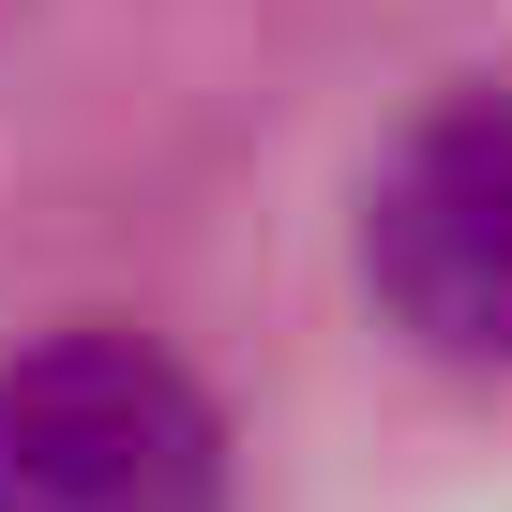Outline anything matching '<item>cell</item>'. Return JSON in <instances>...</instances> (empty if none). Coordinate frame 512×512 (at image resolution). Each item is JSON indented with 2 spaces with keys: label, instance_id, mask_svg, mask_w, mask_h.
<instances>
[{
  "label": "cell",
  "instance_id": "2",
  "mask_svg": "<svg viewBox=\"0 0 512 512\" xmlns=\"http://www.w3.org/2000/svg\"><path fill=\"white\" fill-rule=\"evenodd\" d=\"M362 272L437 362H512V91H452L392 136Z\"/></svg>",
  "mask_w": 512,
  "mask_h": 512
},
{
  "label": "cell",
  "instance_id": "1",
  "mask_svg": "<svg viewBox=\"0 0 512 512\" xmlns=\"http://www.w3.org/2000/svg\"><path fill=\"white\" fill-rule=\"evenodd\" d=\"M0 512H226V422L166 347L46 332L0 362Z\"/></svg>",
  "mask_w": 512,
  "mask_h": 512
}]
</instances>
